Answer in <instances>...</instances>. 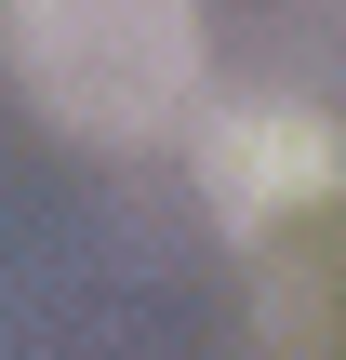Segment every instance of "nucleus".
I'll list each match as a JSON object with an SVG mask.
<instances>
[{
	"instance_id": "obj_2",
	"label": "nucleus",
	"mask_w": 346,
	"mask_h": 360,
	"mask_svg": "<svg viewBox=\"0 0 346 360\" xmlns=\"http://www.w3.org/2000/svg\"><path fill=\"white\" fill-rule=\"evenodd\" d=\"M187 160H200V200L227 227H280V214H307L346 174V134L320 107H293V94H213L200 134H187Z\"/></svg>"
},
{
	"instance_id": "obj_1",
	"label": "nucleus",
	"mask_w": 346,
	"mask_h": 360,
	"mask_svg": "<svg viewBox=\"0 0 346 360\" xmlns=\"http://www.w3.org/2000/svg\"><path fill=\"white\" fill-rule=\"evenodd\" d=\"M0 80L93 147H147V134H200L213 40L187 0H0Z\"/></svg>"
}]
</instances>
